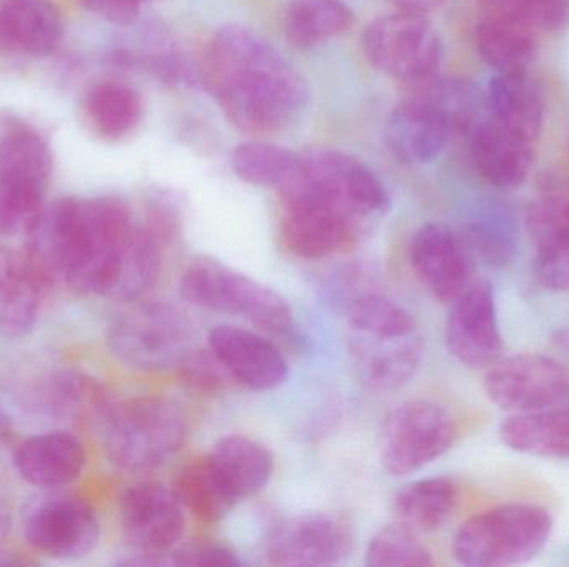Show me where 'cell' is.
Masks as SVG:
<instances>
[{"mask_svg": "<svg viewBox=\"0 0 569 567\" xmlns=\"http://www.w3.org/2000/svg\"><path fill=\"white\" fill-rule=\"evenodd\" d=\"M200 75L227 120L252 139L279 135L308 107L307 80L297 67L262 33L239 23L210 37Z\"/></svg>", "mask_w": 569, "mask_h": 567, "instance_id": "obj_1", "label": "cell"}, {"mask_svg": "<svg viewBox=\"0 0 569 567\" xmlns=\"http://www.w3.org/2000/svg\"><path fill=\"white\" fill-rule=\"evenodd\" d=\"M137 220L117 199H63L43 209L26 236V253L47 285L109 296Z\"/></svg>", "mask_w": 569, "mask_h": 567, "instance_id": "obj_2", "label": "cell"}, {"mask_svg": "<svg viewBox=\"0 0 569 567\" xmlns=\"http://www.w3.org/2000/svg\"><path fill=\"white\" fill-rule=\"evenodd\" d=\"M107 458L127 473L160 468L186 445L189 419L179 403L166 396L113 402L99 425Z\"/></svg>", "mask_w": 569, "mask_h": 567, "instance_id": "obj_3", "label": "cell"}, {"mask_svg": "<svg viewBox=\"0 0 569 567\" xmlns=\"http://www.w3.org/2000/svg\"><path fill=\"white\" fill-rule=\"evenodd\" d=\"M192 320L166 300L127 303L110 322L107 345L122 365L139 372L179 368L193 346Z\"/></svg>", "mask_w": 569, "mask_h": 567, "instance_id": "obj_4", "label": "cell"}, {"mask_svg": "<svg viewBox=\"0 0 569 567\" xmlns=\"http://www.w3.org/2000/svg\"><path fill=\"white\" fill-rule=\"evenodd\" d=\"M553 518L530 503L495 506L465 522L453 555L468 567H501L530 561L550 541Z\"/></svg>", "mask_w": 569, "mask_h": 567, "instance_id": "obj_5", "label": "cell"}, {"mask_svg": "<svg viewBox=\"0 0 569 567\" xmlns=\"http://www.w3.org/2000/svg\"><path fill=\"white\" fill-rule=\"evenodd\" d=\"M180 295L197 308L239 316L273 335L293 328V312L282 295L210 256L189 263L180 279Z\"/></svg>", "mask_w": 569, "mask_h": 567, "instance_id": "obj_6", "label": "cell"}, {"mask_svg": "<svg viewBox=\"0 0 569 567\" xmlns=\"http://www.w3.org/2000/svg\"><path fill=\"white\" fill-rule=\"evenodd\" d=\"M300 156V179L280 195L307 196L353 222L380 215L390 205L377 173L357 156L335 149H310Z\"/></svg>", "mask_w": 569, "mask_h": 567, "instance_id": "obj_7", "label": "cell"}, {"mask_svg": "<svg viewBox=\"0 0 569 567\" xmlns=\"http://www.w3.org/2000/svg\"><path fill=\"white\" fill-rule=\"evenodd\" d=\"M453 416L435 402L410 399L395 406L380 426L378 453L385 472L407 476L420 472L453 446Z\"/></svg>", "mask_w": 569, "mask_h": 567, "instance_id": "obj_8", "label": "cell"}, {"mask_svg": "<svg viewBox=\"0 0 569 567\" xmlns=\"http://www.w3.org/2000/svg\"><path fill=\"white\" fill-rule=\"evenodd\" d=\"M361 47L375 69L411 85L437 77L443 57L440 36L428 17L398 10L375 19L365 29Z\"/></svg>", "mask_w": 569, "mask_h": 567, "instance_id": "obj_9", "label": "cell"}, {"mask_svg": "<svg viewBox=\"0 0 569 567\" xmlns=\"http://www.w3.org/2000/svg\"><path fill=\"white\" fill-rule=\"evenodd\" d=\"M120 528L132 551L130 565H166L186 531V508L173 488L156 482L129 486L119 503Z\"/></svg>", "mask_w": 569, "mask_h": 567, "instance_id": "obj_10", "label": "cell"}, {"mask_svg": "<svg viewBox=\"0 0 569 567\" xmlns=\"http://www.w3.org/2000/svg\"><path fill=\"white\" fill-rule=\"evenodd\" d=\"M22 533L30 548L39 555L73 561L99 545L100 522L86 499L56 489L27 506Z\"/></svg>", "mask_w": 569, "mask_h": 567, "instance_id": "obj_11", "label": "cell"}, {"mask_svg": "<svg viewBox=\"0 0 569 567\" xmlns=\"http://www.w3.org/2000/svg\"><path fill=\"white\" fill-rule=\"evenodd\" d=\"M485 389L498 408L511 415L538 412L568 402L569 372L550 356H507L488 366Z\"/></svg>", "mask_w": 569, "mask_h": 567, "instance_id": "obj_12", "label": "cell"}, {"mask_svg": "<svg viewBox=\"0 0 569 567\" xmlns=\"http://www.w3.org/2000/svg\"><path fill=\"white\" fill-rule=\"evenodd\" d=\"M353 551L350 523L328 513L283 519L270 529L266 558L273 566H333Z\"/></svg>", "mask_w": 569, "mask_h": 567, "instance_id": "obj_13", "label": "cell"}, {"mask_svg": "<svg viewBox=\"0 0 569 567\" xmlns=\"http://www.w3.org/2000/svg\"><path fill=\"white\" fill-rule=\"evenodd\" d=\"M447 346L451 356L468 368H488L503 352L497 298L487 280H473L451 302L447 320Z\"/></svg>", "mask_w": 569, "mask_h": 567, "instance_id": "obj_14", "label": "cell"}, {"mask_svg": "<svg viewBox=\"0 0 569 567\" xmlns=\"http://www.w3.org/2000/svg\"><path fill=\"white\" fill-rule=\"evenodd\" d=\"M470 249L463 236L445 223H427L415 233L410 262L431 296L451 303L473 282Z\"/></svg>", "mask_w": 569, "mask_h": 567, "instance_id": "obj_15", "label": "cell"}, {"mask_svg": "<svg viewBox=\"0 0 569 567\" xmlns=\"http://www.w3.org/2000/svg\"><path fill=\"white\" fill-rule=\"evenodd\" d=\"M280 236L284 250L297 259H330L347 252L355 240V222L307 196H282Z\"/></svg>", "mask_w": 569, "mask_h": 567, "instance_id": "obj_16", "label": "cell"}, {"mask_svg": "<svg viewBox=\"0 0 569 567\" xmlns=\"http://www.w3.org/2000/svg\"><path fill=\"white\" fill-rule=\"evenodd\" d=\"M209 346L219 356L236 385L270 392L288 379L283 353L260 333L232 325L213 326Z\"/></svg>", "mask_w": 569, "mask_h": 567, "instance_id": "obj_17", "label": "cell"}, {"mask_svg": "<svg viewBox=\"0 0 569 567\" xmlns=\"http://www.w3.org/2000/svg\"><path fill=\"white\" fill-rule=\"evenodd\" d=\"M457 132L443 107L423 89L401 100L387 125L395 155L405 163H428L440 155L451 133Z\"/></svg>", "mask_w": 569, "mask_h": 567, "instance_id": "obj_18", "label": "cell"}, {"mask_svg": "<svg viewBox=\"0 0 569 567\" xmlns=\"http://www.w3.org/2000/svg\"><path fill=\"white\" fill-rule=\"evenodd\" d=\"M13 465L30 486L56 492L82 476L87 466L86 446L73 433L63 429L39 433L17 446Z\"/></svg>", "mask_w": 569, "mask_h": 567, "instance_id": "obj_19", "label": "cell"}, {"mask_svg": "<svg viewBox=\"0 0 569 567\" xmlns=\"http://www.w3.org/2000/svg\"><path fill=\"white\" fill-rule=\"evenodd\" d=\"M351 362L358 378L375 392L401 388L413 378L423 358L420 332L403 336H370L355 333Z\"/></svg>", "mask_w": 569, "mask_h": 567, "instance_id": "obj_20", "label": "cell"}, {"mask_svg": "<svg viewBox=\"0 0 569 567\" xmlns=\"http://www.w3.org/2000/svg\"><path fill=\"white\" fill-rule=\"evenodd\" d=\"M47 285L26 250L0 246V335L22 338L39 320Z\"/></svg>", "mask_w": 569, "mask_h": 567, "instance_id": "obj_21", "label": "cell"}, {"mask_svg": "<svg viewBox=\"0 0 569 567\" xmlns=\"http://www.w3.org/2000/svg\"><path fill=\"white\" fill-rule=\"evenodd\" d=\"M471 159L490 185L518 189L533 169L535 143L488 119L473 129Z\"/></svg>", "mask_w": 569, "mask_h": 567, "instance_id": "obj_22", "label": "cell"}, {"mask_svg": "<svg viewBox=\"0 0 569 567\" xmlns=\"http://www.w3.org/2000/svg\"><path fill=\"white\" fill-rule=\"evenodd\" d=\"M62 13L50 0H0V50L43 57L62 39Z\"/></svg>", "mask_w": 569, "mask_h": 567, "instance_id": "obj_23", "label": "cell"}, {"mask_svg": "<svg viewBox=\"0 0 569 567\" xmlns=\"http://www.w3.org/2000/svg\"><path fill=\"white\" fill-rule=\"evenodd\" d=\"M490 120L537 145L545 125V99L528 73H497L487 92Z\"/></svg>", "mask_w": 569, "mask_h": 567, "instance_id": "obj_24", "label": "cell"}, {"mask_svg": "<svg viewBox=\"0 0 569 567\" xmlns=\"http://www.w3.org/2000/svg\"><path fill=\"white\" fill-rule=\"evenodd\" d=\"M501 442L521 455L569 459V399L538 412L510 415L500 426Z\"/></svg>", "mask_w": 569, "mask_h": 567, "instance_id": "obj_25", "label": "cell"}, {"mask_svg": "<svg viewBox=\"0 0 569 567\" xmlns=\"http://www.w3.org/2000/svg\"><path fill=\"white\" fill-rule=\"evenodd\" d=\"M207 456L239 502L262 492L272 478V453L249 436H223Z\"/></svg>", "mask_w": 569, "mask_h": 567, "instance_id": "obj_26", "label": "cell"}, {"mask_svg": "<svg viewBox=\"0 0 569 567\" xmlns=\"http://www.w3.org/2000/svg\"><path fill=\"white\" fill-rule=\"evenodd\" d=\"M43 409L59 419H87L102 423L113 399L106 386L92 376L79 372H60L50 376L40 389Z\"/></svg>", "mask_w": 569, "mask_h": 567, "instance_id": "obj_27", "label": "cell"}, {"mask_svg": "<svg viewBox=\"0 0 569 567\" xmlns=\"http://www.w3.org/2000/svg\"><path fill=\"white\" fill-rule=\"evenodd\" d=\"M353 26V10L343 0H290L284 10V37L297 50L323 45Z\"/></svg>", "mask_w": 569, "mask_h": 567, "instance_id": "obj_28", "label": "cell"}, {"mask_svg": "<svg viewBox=\"0 0 569 567\" xmlns=\"http://www.w3.org/2000/svg\"><path fill=\"white\" fill-rule=\"evenodd\" d=\"M475 42L481 59L497 73H528L538 55L535 30L491 13L478 23Z\"/></svg>", "mask_w": 569, "mask_h": 567, "instance_id": "obj_29", "label": "cell"}, {"mask_svg": "<svg viewBox=\"0 0 569 567\" xmlns=\"http://www.w3.org/2000/svg\"><path fill=\"white\" fill-rule=\"evenodd\" d=\"M50 173L49 143L20 120H0V175L46 189Z\"/></svg>", "mask_w": 569, "mask_h": 567, "instance_id": "obj_30", "label": "cell"}, {"mask_svg": "<svg viewBox=\"0 0 569 567\" xmlns=\"http://www.w3.org/2000/svg\"><path fill=\"white\" fill-rule=\"evenodd\" d=\"M173 492L186 512L203 523L222 522L240 503L207 455L180 469Z\"/></svg>", "mask_w": 569, "mask_h": 567, "instance_id": "obj_31", "label": "cell"}, {"mask_svg": "<svg viewBox=\"0 0 569 567\" xmlns=\"http://www.w3.org/2000/svg\"><path fill=\"white\" fill-rule=\"evenodd\" d=\"M458 505V486L448 478H428L405 486L395 498L397 522L417 535L438 531Z\"/></svg>", "mask_w": 569, "mask_h": 567, "instance_id": "obj_32", "label": "cell"}, {"mask_svg": "<svg viewBox=\"0 0 569 567\" xmlns=\"http://www.w3.org/2000/svg\"><path fill=\"white\" fill-rule=\"evenodd\" d=\"M232 169L250 185L290 190L301 175V156L266 139H249L232 153Z\"/></svg>", "mask_w": 569, "mask_h": 567, "instance_id": "obj_33", "label": "cell"}, {"mask_svg": "<svg viewBox=\"0 0 569 567\" xmlns=\"http://www.w3.org/2000/svg\"><path fill=\"white\" fill-rule=\"evenodd\" d=\"M86 113L90 125L100 136L123 139L142 122V97L127 83L106 80L87 93Z\"/></svg>", "mask_w": 569, "mask_h": 567, "instance_id": "obj_34", "label": "cell"}, {"mask_svg": "<svg viewBox=\"0 0 569 567\" xmlns=\"http://www.w3.org/2000/svg\"><path fill=\"white\" fill-rule=\"evenodd\" d=\"M465 243L490 266H507L518 250V226L513 215L501 205L478 209L465 225Z\"/></svg>", "mask_w": 569, "mask_h": 567, "instance_id": "obj_35", "label": "cell"}, {"mask_svg": "<svg viewBox=\"0 0 569 567\" xmlns=\"http://www.w3.org/2000/svg\"><path fill=\"white\" fill-rule=\"evenodd\" d=\"M345 316L355 333L370 336H403L418 332L411 313L377 292H358L345 302Z\"/></svg>", "mask_w": 569, "mask_h": 567, "instance_id": "obj_36", "label": "cell"}, {"mask_svg": "<svg viewBox=\"0 0 569 567\" xmlns=\"http://www.w3.org/2000/svg\"><path fill=\"white\" fill-rule=\"evenodd\" d=\"M370 567H425L433 566V556L418 535L401 523L395 522L375 533L367 549Z\"/></svg>", "mask_w": 569, "mask_h": 567, "instance_id": "obj_37", "label": "cell"}, {"mask_svg": "<svg viewBox=\"0 0 569 567\" xmlns=\"http://www.w3.org/2000/svg\"><path fill=\"white\" fill-rule=\"evenodd\" d=\"M46 189L0 175V236H27L43 212Z\"/></svg>", "mask_w": 569, "mask_h": 567, "instance_id": "obj_38", "label": "cell"}, {"mask_svg": "<svg viewBox=\"0 0 569 567\" xmlns=\"http://www.w3.org/2000/svg\"><path fill=\"white\" fill-rule=\"evenodd\" d=\"M491 16L515 20L535 32H561L569 27V0H480Z\"/></svg>", "mask_w": 569, "mask_h": 567, "instance_id": "obj_39", "label": "cell"}, {"mask_svg": "<svg viewBox=\"0 0 569 567\" xmlns=\"http://www.w3.org/2000/svg\"><path fill=\"white\" fill-rule=\"evenodd\" d=\"M177 369L183 383L202 395H219L236 383L210 346L193 348Z\"/></svg>", "mask_w": 569, "mask_h": 567, "instance_id": "obj_40", "label": "cell"}, {"mask_svg": "<svg viewBox=\"0 0 569 567\" xmlns=\"http://www.w3.org/2000/svg\"><path fill=\"white\" fill-rule=\"evenodd\" d=\"M535 273L547 288L569 292V233L538 245Z\"/></svg>", "mask_w": 569, "mask_h": 567, "instance_id": "obj_41", "label": "cell"}, {"mask_svg": "<svg viewBox=\"0 0 569 567\" xmlns=\"http://www.w3.org/2000/svg\"><path fill=\"white\" fill-rule=\"evenodd\" d=\"M166 565L182 567H236L243 561L230 546L216 541H197L177 546Z\"/></svg>", "mask_w": 569, "mask_h": 567, "instance_id": "obj_42", "label": "cell"}, {"mask_svg": "<svg viewBox=\"0 0 569 567\" xmlns=\"http://www.w3.org/2000/svg\"><path fill=\"white\" fill-rule=\"evenodd\" d=\"M80 6L116 26H132L139 20L140 0H79Z\"/></svg>", "mask_w": 569, "mask_h": 567, "instance_id": "obj_43", "label": "cell"}, {"mask_svg": "<svg viewBox=\"0 0 569 567\" xmlns=\"http://www.w3.org/2000/svg\"><path fill=\"white\" fill-rule=\"evenodd\" d=\"M398 12L428 17L440 10L448 0H388Z\"/></svg>", "mask_w": 569, "mask_h": 567, "instance_id": "obj_44", "label": "cell"}, {"mask_svg": "<svg viewBox=\"0 0 569 567\" xmlns=\"http://www.w3.org/2000/svg\"><path fill=\"white\" fill-rule=\"evenodd\" d=\"M10 516L7 506L0 502V555L3 553V541H6L7 533H9Z\"/></svg>", "mask_w": 569, "mask_h": 567, "instance_id": "obj_45", "label": "cell"}, {"mask_svg": "<svg viewBox=\"0 0 569 567\" xmlns=\"http://www.w3.org/2000/svg\"><path fill=\"white\" fill-rule=\"evenodd\" d=\"M567 216H568V223H569V196H568V202H567Z\"/></svg>", "mask_w": 569, "mask_h": 567, "instance_id": "obj_46", "label": "cell"}]
</instances>
